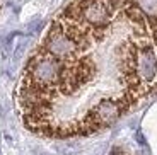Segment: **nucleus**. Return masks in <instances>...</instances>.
<instances>
[{
    "instance_id": "nucleus-1",
    "label": "nucleus",
    "mask_w": 157,
    "mask_h": 155,
    "mask_svg": "<svg viewBox=\"0 0 157 155\" xmlns=\"http://www.w3.org/2000/svg\"><path fill=\"white\" fill-rule=\"evenodd\" d=\"M41 48L44 51H48L50 55H53L55 58L62 60V62L72 60L80 55L78 46L65 34V31L62 29L58 21H53L50 31H48L46 38H44L43 44H41Z\"/></svg>"
},
{
    "instance_id": "nucleus-2",
    "label": "nucleus",
    "mask_w": 157,
    "mask_h": 155,
    "mask_svg": "<svg viewBox=\"0 0 157 155\" xmlns=\"http://www.w3.org/2000/svg\"><path fill=\"white\" fill-rule=\"evenodd\" d=\"M82 19L94 29H108L113 19V12L108 9L104 0H77Z\"/></svg>"
},
{
    "instance_id": "nucleus-3",
    "label": "nucleus",
    "mask_w": 157,
    "mask_h": 155,
    "mask_svg": "<svg viewBox=\"0 0 157 155\" xmlns=\"http://www.w3.org/2000/svg\"><path fill=\"white\" fill-rule=\"evenodd\" d=\"M137 7L145 14L147 21H157V0H133Z\"/></svg>"
},
{
    "instance_id": "nucleus-4",
    "label": "nucleus",
    "mask_w": 157,
    "mask_h": 155,
    "mask_svg": "<svg viewBox=\"0 0 157 155\" xmlns=\"http://www.w3.org/2000/svg\"><path fill=\"white\" fill-rule=\"evenodd\" d=\"M104 4L108 5V9H109L113 14H116V12L125 9V5L128 4V0H104Z\"/></svg>"
},
{
    "instance_id": "nucleus-5",
    "label": "nucleus",
    "mask_w": 157,
    "mask_h": 155,
    "mask_svg": "<svg viewBox=\"0 0 157 155\" xmlns=\"http://www.w3.org/2000/svg\"><path fill=\"white\" fill-rule=\"evenodd\" d=\"M0 7H2V0H0Z\"/></svg>"
}]
</instances>
